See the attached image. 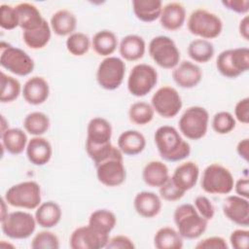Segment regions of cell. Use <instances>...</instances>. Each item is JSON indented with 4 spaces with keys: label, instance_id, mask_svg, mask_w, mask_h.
<instances>
[{
    "label": "cell",
    "instance_id": "cell-46",
    "mask_svg": "<svg viewBox=\"0 0 249 249\" xmlns=\"http://www.w3.org/2000/svg\"><path fill=\"white\" fill-rule=\"evenodd\" d=\"M230 242L234 249H247L249 244V231L244 229L234 230L230 235Z\"/></svg>",
    "mask_w": 249,
    "mask_h": 249
},
{
    "label": "cell",
    "instance_id": "cell-40",
    "mask_svg": "<svg viewBox=\"0 0 249 249\" xmlns=\"http://www.w3.org/2000/svg\"><path fill=\"white\" fill-rule=\"evenodd\" d=\"M67 51L75 56H82L86 54L90 47V39L86 33L75 31L66 39Z\"/></svg>",
    "mask_w": 249,
    "mask_h": 249
},
{
    "label": "cell",
    "instance_id": "cell-3",
    "mask_svg": "<svg viewBox=\"0 0 249 249\" xmlns=\"http://www.w3.org/2000/svg\"><path fill=\"white\" fill-rule=\"evenodd\" d=\"M112 125L102 117L91 119L87 127L86 151L92 160L104 152L112 143Z\"/></svg>",
    "mask_w": 249,
    "mask_h": 249
},
{
    "label": "cell",
    "instance_id": "cell-13",
    "mask_svg": "<svg viewBox=\"0 0 249 249\" xmlns=\"http://www.w3.org/2000/svg\"><path fill=\"white\" fill-rule=\"evenodd\" d=\"M125 75V63L117 56H107L98 65L96 81L100 88L114 90L123 84Z\"/></svg>",
    "mask_w": 249,
    "mask_h": 249
},
{
    "label": "cell",
    "instance_id": "cell-27",
    "mask_svg": "<svg viewBox=\"0 0 249 249\" xmlns=\"http://www.w3.org/2000/svg\"><path fill=\"white\" fill-rule=\"evenodd\" d=\"M146 147V138L138 130L128 129L122 132L118 138V148L126 156H136Z\"/></svg>",
    "mask_w": 249,
    "mask_h": 249
},
{
    "label": "cell",
    "instance_id": "cell-19",
    "mask_svg": "<svg viewBox=\"0 0 249 249\" xmlns=\"http://www.w3.org/2000/svg\"><path fill=\"white\" fill-rule=\"evenodd\" d=\"M21 93L28 104L40 105L48 99L50 86L43 77L33 76L24 83Z\"/></svg>",
    "mask_w": 249,
    "mask_h": 249
},
{
    "label": "cell",
    "instance_id": "cell-48",
    "mask_svg": "<svg viewBox=\"0 0 249 249\" xmlns=\"http://www.w3.org/2000/svg\"><path fill=\"white\" fill-rule=\"evenodd\" d=\"M107 249H134L133 241L126 235L119 234L109 238L106 247Z\"/></svg>",
    "mask_w": 249,
    "mask_h": 249
},
{
    "label": "cell",
    "instance_id": "cell-55",
    "mask_svg": "<svg viewBox=\"0 0 249 249\" xmlns=\"http://www.w3.org/2000/svg\"><path fill=\"white\" fill-rule=\"evenodd\" d=\"M9 128V126H6V120L4 116H1V133L6 131Z\"/></svg>",
    "mask_w": 249,
    "mask_h": 249
},
{
    "label": "cell",
    "instance_id": "cell-22",
    "mask_svg": "<svg viewBox=\"0 0 249 249\" xmlns=\"http://www.w3.org/2000/svg\"><path fill=\"white\" fill-rule=\"evenodd\" d=\"M198 177L199 168L197 164L190 160L179 164L175 168L171 179L180 190L186 193L196 186Z\"/></svg>",
    "mask_w": 249,
    "mask_h": 249
},
{
    "label": "cell",
    "instance_id": "cell-16",
    "mask_svg": "<svg viewBox=\"0 0 249 249\" xmlns=\"http://www.w3.org/2000/svg\"><path fill=\"white\" fill-rule=\"evenodd\" d=\"M109 234H105L90 225L82 226L73 231L69 238L72 249H101L105 248Z\"/></svg>",
    "mask_w": 249,
    "mask_h": 249
},
{
    "label": "cell",
    "instance_id": "cell-30",
    "mask_svg": "<svg viewBox=\"0 0 249 249\" xmlns=\"http://www.w3.org/2000/svg\"><path fill=\"white\" fill-rule=\"evenodd\" d=\"M27 143V135L20 128H8L6 131L1 133L2 148L12 155L21 154L26 149Z\"/></svg>",
    "mask_w": 249,
    "mask_h": 249
},
{
    "label": "cell",
    "instance_id": "cell-11",
    "mask_svg": "<svg viewBox=\"0 0 249 249\" xmlns=\"http://www.w3.org/2000/svg\"><path fill=\"white\" fill-rule=\"evenodd\" d=\"M148 51L152 59L163 69H174L180 62V51L168 36L154 37L149 43Z\"/></svg>",
    "mask_w": 249,
    "mask_h": 249
},
{
    "label": "cell",
    "instance_id": "cell-52",
    "mask_svg": "<svg viewBox=\"0 0 249 249\" xmlns=\"http://www.w3.org/2000/svg\"><path fill=\"white\" fill-rule=\"evenodd\" d=\"M236 152L241 159H243L245 161H248V159H249V139L248 138H244L237 143Z\"/></svg>",
    "mask_w": 249,
    "mask_h": 249
},
{
    "label": "cell",
    "instance_id": "cell-45",
    "mask_svg": "<svg viewBox=\"0 0 249 249\" xmlns=\"http://www.w3.org/2000/svg\"><path fill=\"white\" fill-rule=\"evenodd\" d=\"M194 206L205 220H212L215 215V207L211 200L205 196H197L194 200Z\"/></svg>",
    "mask_w": 249,
    "mask_h": 249
},
{
    "label": "cell",
    "instance_id": "cell-54",
    "mask_svg": "<svg viewBox=\"0 0 249 249\" xmlns=\"http://www.w3.org/2000/svg\"><path fill=\"white\" fill-rule=\"evenodd\" d=\"M6 204H7V201L5 200V198L3 197L2 198V200H1V209H2V211H1V218H0V220L1 219H3L9 212L8 211H6L7 210V208H6Z\"/></svg>",
    "mask_w": 249,
    "mask_h": 249
},
{
    "label": "cell",
    "instance_id": "cell-23",
    "mask_svg": "<svg viewBox=\"0 0 249 249\" xmlns=\"http://www.w3.org/2000/svg\"><path fill=\"white\" fill-rule=\"evenodd\" d=\"M186 19V9L179 2H169L162 7L160 17V25L169 31L178 30Z\"/></svg>",
    "mask_w": 249,
    "mask_h": 249
},
{
    "label": "cell",
    "instance_id": "cell-12",
    "mask_svg": "<svg viewBox=\"0 0 249 249\" xmlns=\"http://www.w3.org/2000/svg\"><path fill=\"white\" fill-rule=\"evenodd\" d=\"M1 221L3 233L12 239H25L33 234L36 229L35 217L25 211L9 212Z\"/></svg>",
    "mask_w": 249,
    "mask_h": 249
},
{
    "label": "cell",
    "instance_id": "cell-8",
    "mask_svg": "<svg viewBox=\"0 0 249 249\" xmlns=\"http://www.w3.org/2000/svg\"><path fill=\"white\" fill-rule=\"evenodd\" d=\"M216 67L221 75L234 79L249 69V49L235 48L221 52L216 59Z\"/></svg>",
    "mask_w": 249,
    "mask_h": 249
},
{
    "label": "cell",
    "instance_id": "cell-20",
    "mask_svg": "<svg viewBox=\"0 0 249 249\" xmlns=\"http://www.w3.org/2000/svg\"><path fill=\"white\" fill-rule=\"evenodd\" d=\"M25 151L28 160L37 166L48 163L53 155V148L50 141L41 136H34L28 140Z\"/></svg>",
    "mask_w": 249,
    "mask_h": 249
},
{
    "label": "cell",
    "instance_id": "cell-1",
    "mask_svg": "<svg viewBox=\"0 0 249 249\" xmlns=\"http://www.w3.org/2000/svg\"><path fill=\"white\" fill-rule=\"evenodd\" d=\"M154 139L160 156L166 161H181L191 154L190 144L174 126L161 125L158 127Z\"/></svg>",
    "mask_w": 249,
    "mask_h": 249
},
{
    "label": "cell",
    "instance_id": "cell-18",
    "mask_svg": "<svg viewBox=\"0 0 249 249\" xmlns=\"http://www.w3.org/2000/svg\"><path fill=\"white\" fill-rule=\"evenodd\" d=\"M172 78L180 88L193 89L200 83L202 71L196 63L184 60L173 69Z\"/></svg>",
    "mask_w": 249,
    "mask_h": 249
},
{
    "label": "cell",
    "instance_id": "cell-5",
    "mask_svg": "<svg viewBox=\"0 0 249 249\" xmlns=\"http://www.w3.org/2000/svg\"><path fill=\"white\" fill-rule=\"evenodd\" d=\"M188 30L200 39H214L220 36L223 30L222 19L214 13L205 9L194 10L187 21Z\"/></svg>",
    "mask_w": 249,
    "mask_h": 249
},
{
    "label": "cell",
    "instance_id": "cell-7",
    "mask_svg": "<svg viewBox=\"0 0 249 249\" xmlns=\"http://www.w3.org/2000/svg\"><path fill=\"white\" fill-rule=\"evenodd\" d=\"M201 189L211 195H228L233 190L234 180L231 172L220 163H211L203 170Z\"/></svg>",
    "mask_w": 249,
    "mask_h": 249
},
{
    "label": "cell",
    "instance_id": "cell-35",
    "mask_svg": "<svg viewBox=\"0 0 249 249\" xmlns=\"http://www.w3.org/2000/svg\"><path fill=\"white\" fill-rule=\"evenodd\" d=\"M213 44L204 39H195L190 42L188 46V54L196 62L205 63L209 61L214 55Z\"/></svg>",
    "mask_w": 249,
    "mask_h": 249
},
{
    "label": "cell",
    "instance_id": "cell-2",
    "mask_svg": "<svg viewBox=\"0 0 249 249\" xmlns=\"http://www.w3.org/2000/svg\"><path fill=\"white\" fill-rule=\"evenodd\" d=\"M173 218L179 234L186 239H196L207 229L208 221L201 217L191 203L176 207Z\"/></svg>",
    "mask_w": 249,
    "mask_h": 249
},
{
    "label": "cell",
    "instance_id": "cell-41",
    "mask_svg": "<svg viewBox=\"0 0 249 249\" xmlns=\"http://www.w3.org/2000/svg\"><path fill=\"white\" fill-rule=\"evenodd\" d=\"M236 122L232 114L227 111H220L213 116L212 128L218 134H228L235 127Z\"/></svg>",
    "mask_w": 249,
    "mask_h": 249
},
{
    "label": "cell",
    "instance_id": "cell-47",
    "mask_svg": "<svg viewBox=\"0 0 249 249\" xmlns=\"http://www.w3.org/2000/svg\"><path fill=\"white\" fill-rule=\"evenodd\" d=\"M196 249H228L229 245L222 236L206 237L196 244Z\"/></svg>",
    "mask_w": 249,
    "mask_h": 249
},
{
    "label": "cell",
    "instance_id": "cell-51",
    "mask_svg": "<svg viewBox=\"0 0 249 249\" xmlns=\"http://www.w3.org/2000/svg\"><path fill=\"white\" fill-rule=\"evenodd\" d=\"M234 191L237 196L248 198L249 197V180L248 177H241L234 182Z\"/></svg>",
    "mask_w": 249,
    "mask_h": 249
},
{
    "label": "cell",
    "instance_id": "cell-28",
    "mask_svg": "<svg viewBox=\"0 0 249 249\" xmlns=\"http://www.w3.org/2000/svg\"><path fill=\"white\" fill-rule=\"evenodd\" d=\"M50 25L54 34L58 36H69L76 30L77 18L69 10L61 9L53 14Z\"/></svg>",
    "mask_w": 249,
    "mask_h": 249
},
{
    "label": "cell",
    "instance_id": "cell-32",
    "mask_svg": "<svg viewBox=\"0 0 249 249\" xmlns=\"http://www.w3.org/2000/svg\"><path fill=\"white\" fill-rule=\"evenodd\" d=\"M91 47L98 55L105 57L111 56L118 47L117 36L111 30H99L91 39Z\"/></svg>",
    "mask_w": 249,
    "mask_h": 249
},
{
    "label": "cell",
    "instance_id": "cell-43",
    "mask_svg": "<svg viewBox=\"0 0 249 249\" xmlns=\"http://www.w3.org/2000/svg\"><path fill=\"white\" fill-rule=\"evenodd\" d=\"M19 24L18 16L15 7L2 4L0 6V26L6 30H13Z\"/></svg>",
    "mask_w": 249,
    "mask_h": 249
},
{
    "label": "cell",
    "instance_id": "cell-44",
    "mask_svg": "<svg viewBox=\"0 0 249 249\" xmlns=\"http://www.w3.org/2000/svg\"><path fill=\"white\" fill-rule=\"evenodd\" d=\"M159 193L160 196L166 201H177L181 199L185 195V192L180 190L174 184L171 177H169L168 180L159 188Z\"/></svg>",
    "mask_w": 249,
    "mask_h": 249
},
{
    "label": "cell",
    "instance_id": "cell-34",
    "mask_svg": "<svg viewBox=\"0 0 249 249\" xmlns=\"http://www.w3.org/2000/svg\"><path fill=\"white\" fill-rule=\"evenodd\" d=\"M154 246L157 249H181L183 237L177 230L171 227H162L155 233Z\"/></svg>",
    "mask_w": 249,
    "mask_h": 249
},
{
    "label": "cell",
    "instance_id": "cell-4",
    "mask_svg": "<svg viewBox=\"0 0 249 249\" xmlns=\"http://www.w3.org/2000/svg\"><path fill=\"white\" fill-rule=\"evenodd\" d=\"M98 181L106 187H118L126 178L123 153L115 147L112 153L95 164Z\"/></svg>",
    "mask_w": 249,
    "mask_h": 249
},
{
    "label": "cell",
    "instance_id": "cell-14",
    "mask_svg": "<svg viewBox=\"0 0 249 249\" xmlns=\"http://www.w3.org/2000/svg\"><path fill=\"white\" fill-rule=\"evenodd\" d=\"M158 83V72L150 64L139 63L132 67L127 78V89L136 97L147 95Z\"/></svg>",
    "mask_w": 249,
    "mask_h": 249
},
{
    "label": "cell",
    "instance_id": "cell-49",
    "mask_svg": "<svg viewBox=\"0 0 249 249\" xmlns=\"http://www.w3.org/2000/svg\"><path fill=\"white\" fill-rule=\"evenodd\" d=\"M234 119L244 124H247L249 123V98L248 97H244L240 99L235 104Z\"/></svg>",
    "mask_w": 249,
    "mask_h": 249
},
{
    "label": "cell",
    "instance_id": "cell-17",
    "mask_svg": "<svg viewBox=\"0 0 249 249\" xmlns=\"http://www.w3.org/2000/svg\"><path fill=\"white\" fill-rule=\"evenodd\" d=\"M224 215L232 223L241 227L249 225V201L248 198L237 195L229 196L223 202Z\"/></svg>",
    "mask_w": 249,
    "mask_h": 249
},
{
    "label": "cell",
    "instance_id": "cell-10",
    "mask_svg": "<svg viewBox=\"0 0 249 249\" xmlns=\"http://www.w3.org/2000/svg\"><path fill=\"white\" fill-rule=\"evenodd\" d=\"M0 65L9 72L23 77L33 71L35 63L23 50L2 41L0 44Z\"/></svg>",
    "mask_w": 249,
    "mask_h": 249
},
{
    "label": "cell",
    "instance_id": "cell-39",
    "mask_svg": "<svg viewBox=\"0 0 249 249\" xmlns=\"http://www.w3.org/2000/svg\"><path fill=\"white\" fill-rule=\"evenodd\" d=\"M155 111L151 104L145 101H137L130 105L128 109V118L131 123L137 125H144L152 122Z\"/></svg>",
    "mask_w": 249,
    "mask_h": 249
},
{
    "label": "cell",
    "instance_id": "cell-37",
    "mask_svg": "<svg viewBox=\"0 0 249 249\" xmlns=\"http://www.w3.org/2000/svg\"><path fill=\"white\" fill-rule=\"evenodd\" d=\"M50 119L43 112H31L23 120V127L33 136H41L46 133L50 127Z\"/></svg>",
    "mask_w": 249,
    "mask_h": 249
},
{
    "label": "cell",
    "instance_id": "cell-26",
    "mask_svg": "<svg viewBox=\"0 0 249 249\" xmlns=\"http://www.w3.org/2000/svg\"><path fill=\"white\" fill-rule=\"evenodd\" d=\"M119 52L124 60L136 61L142 58L146 52L145 40L136 34L124 36L119 45Z\"/></svg>",
    "mask_w": 249,
    "mask_h": 249
},
{
    "label": "cell",
    "instance_id": "cell-53",
    "mask_svg": "<svg viewBox=\"0 0 249 249\" xmlns=\"http://www.w3.org/2000/svg\"><path fill=\"white\" fill-rule=\"evenodd\" d=\"M239 35L246 41L249 40V16L245 15L238 25Z\"/></svg>",
    "mask_w": 249,
    "mask_h": 249
},
{
    "label": "cell",
    "instance_id": "cell-29",
    "mask_svg": "<svg viewBox=\"0 0 249 249\" xmlns=\"http://www.w3.org/2000/svg\"><path fill=\"white\" fill-rule=\"evenodd\" d=\"M167 165L160 160L149 161L142 170V178L146 185L152 188H160L169 178Z\"/></svg>",
    "mask_w": 249,
    "mask_h": 249
},
{
    "label": "cell",
    "instance_id": "cell-6",
    "mask_svg": "<svg viewBox=\"0 0 249 249\" xmlns=\"http://www.w3.org/2000/svg\"><path fill=\"white\" fill-rule=\"evenodd\" d=\"M8 204L18 208L36 209L42 202L41 188L35 181H24L10 187L4 196Z\"/></svg>",
    "mask_w": 249,
    "mask_h": 249
},
{
    "label": "cell",
    "instance_id": "cell-31",
    "mask_svg": "<svg viewBox=\"0 0 249 249\" xmlns=\"http://www.w3.org/2000/svg\"><path fill=\"white\" fill-rule=\"evenodd\" d=\"M132 10L139 20L152 22L160 18L162 2L160 0H133Z\"/></svg>",
    "mask_w": 249,
    "mask_h": 249
},
{
    "label": "cell",
    "instance_id": "cell-9",
    "mask_svg": "<svg viewBox=\"0 0 249 249\" xmlns=\"http://www.w3.org/2000/svg\"><path fill=\"white\" fill-rule=\"evenodd\" d=\"M209 124L208 111L201 106H192L185 110L179 119L180 132L190 140H199L207 132Z\"/></svg>",
    "mask_w": 249,
    "mask_h": 249
},
{
    "label": "cell",
    "instance_id": "cell-36",
    "mask_svg": "<svg viewBox=\"0 0 249 249\" xmlns=\"http://www.w3.org/2000/svg\"><path fill=\"white\" fill-rule=\"evenodd\" d=\"M116 224V215L108 209H97L89 218V225L105 234H110Z\"/></svg>",
    "mask_w": 249,
    "mask_h": 249
},
{
    "label": "cell",
    "instance_id": "cell-33",
    "mask_svg": "<svg viewBox=\"0 0 249 249\" xmlns=\"http://www.w3.org/2000/svg\"><path fill=\"white\" fill-rule=\"evenodd\" d=\"M51 36L52 28L46 19L38 28L22 32L23 42L32 50H39L46 47L51 40Z\"/></svg>",
    "mask_w": 249,
    "mask_h": 249
},
{
    "label": "cell",
    "instance_id": "cell-25",
    "mask_svg": "<svg viewBox=\"0 0 249 249\" xmlns=\"http://www.w3.org/2000/svg\"><path fill=\"white\" fill-rule=\"evenodd\" d=\"M15 8L18 16V20H19L18 26L23 31L36 29L45 20L40 10L31 3L21 2L16 5Z\"/></svg>",
    "mask_w": 249,
    "mask_h": 249
},
{
    "label": "cell",
    "instance_id": "cell-21",
    "mask_svg": "<svg viewBox=\"0 0 249 249\" xmlns=\"http://www.w3.org/2000/svg\"><path fill=\"white\" fill-rule=\"evenodd\" d=\"M133 206L138 215L143 218H154L161 210L160 196L153 192L143 191L134 196Z\"/></svg>",
    "mask_w": 249,
    "mask_h": 249
},
{
    "label": "cell",
    "instance_id": "cell-15",
    "mask_svg": "<svg viewBox=\"0 0 249 249\" xmlns=\"http://www.w3.org/2000/svg\"><path fill=\"white\" fill-rule=\"evenodd\" d=\"M151 105L160 117L170 119L180 112L183 102L179 92L174 88L163 86L153 94Z\"/></svg>",
    "mask_w": 249,
    "mask_h": 249
},
{
    "label": "cell",
    "instance_id": "cell-38",
    "mask_svg": "<svg viewBox=\"0 0 249 249\" xmlns=\"http://www.w3.org/2000/svg\"><path fill=\"white\" fill-rule=\"evenodd\" d=\"M1 92L0 101L2 103H9L16 100L22 92V88L19 81L13 76H9L3 71L0 76Z\"/></svg>",
    "mask_w": 249,
    "mask_h": 249
},
{
    "label": "cell",
    "instance_id": "cell-42",
    "mask_svg": "<svg viewBox=\"0 0 249 249\" xmlns=\"http://www.w3.org/2000/svg\"><path fill=\"white\" fill-rule=\"evenodd\" d=\"M32 249H58L59 239L50 231H41L34 235L30 244Z\"/></svg>",
    "mask_w": 249,
    "mask_h": 249
},
{
    "label": "cell",
    "instance_id": "cell-50",
    "mask_svg": "<svg viewBox=\"0 0 249 249\" xmlns=\"http://www.w3.org/2000/svg\"><path fill=\"white\" fill-rule=\"evenodd\" d=\"M222 5L236 14L247 15L249 12V0H223Z\"/></svg>",
    "mask_w": 249,
    "mask_h": 249
},
{
    "label": "cell",
    "instance_id": "cell-24",
    "mask_svg": "<svg viewBox=\"0 0 249 249\" xmlns=\"http://www.w3.org/2000/svg\"><path fill=\"white\" fill-rule=\"evenodd\" d=\"M34 217L37 225L44 229L55 227L61 220L62 210L60 205L53 200L42 202L35 211Z\"/></svg>",
    "mask_w": 249,
    "mask_h": 249
}]
</instances>
